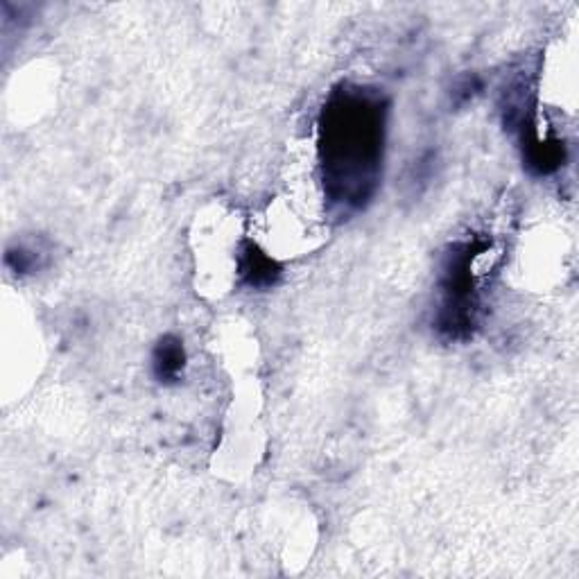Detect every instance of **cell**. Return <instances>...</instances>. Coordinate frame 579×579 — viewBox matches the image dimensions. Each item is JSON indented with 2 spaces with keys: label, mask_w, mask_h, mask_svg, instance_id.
<instances>
[{
  "label": "cell",
  "mask_w": 579,
  "mask_h": 579,
  "mask_svg": "<svg viewBox=\"0 0 579 579\" xmlns=\"http://www.w3.org/2000/svg\"><path fill=\"white\" fill-rule=\"evenodd\" d=\"M324 168L335 202L360 206L376 184L385 109L362 93H344L326 109Z\"/></svg>",
  "instance_id": "obj_1"
},
{
  "label": "cell",
  "mask_w": 579,
  "mask_h": 579,
  "mask_svg": "<svg viewBox=\"0 0 579 579\" xmlns=\"http://www.w3.org/2000/svg\"><path fill=\"white\" fill-rule=\"evenodd\" d=\"M186 367L184 344L177 337H161L157 349L152 353V369L161 383H175Z\"/></svg>",
  "instance_id": "obj_2"
},
{
  "label": "cell",
  "mask_w": 579,
  "mask_h": 579,
  "mask_svg": "<svg viewBox=\"0 0 579 579\" xmlns=\"http://www.w3.org/2000/svg\"><path fill=\"white\" fill-rule=\"evenodd\" d=\"M240 272L254 288H265V285H274L279 279V265H276L270 256L263 254L256 245H247L243 249V258H240Z\"/></svg>",
  "instance_id": "obj_3"
}]
</instances>
